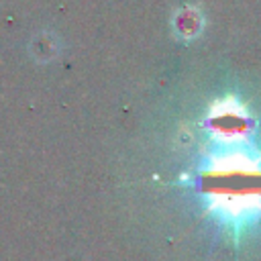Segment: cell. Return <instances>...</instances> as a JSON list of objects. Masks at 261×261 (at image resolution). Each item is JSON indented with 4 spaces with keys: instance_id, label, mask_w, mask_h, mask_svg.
<instances>
[{
    "instance_id": "1",
    "label": "cell",
    "mask_w": 261,
    "mask_h": 261,
    "mask_svg": "<svg viewBox=\"0 0 261 261\" xmlns=\"http://www.w3.org/2000/svg\"><path fill=\"white\" fill-rule=\"evenodd\" d=\"M204 27V18L200 8L196 6H181L173 14V33L181 41H194Z\"/></svg>"
}]
</instances>
